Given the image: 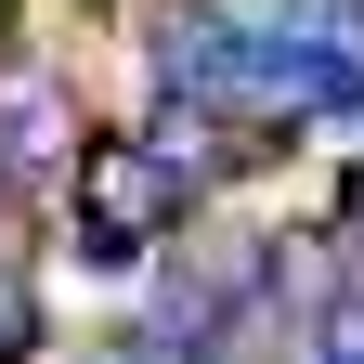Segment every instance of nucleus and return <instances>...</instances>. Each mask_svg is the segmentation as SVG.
Instances as JSON below:
<instances>
[{
	"label": "nucleus",
	"instance_id": "4",
	"mask_svg": "<svg viewBox=\"0 0 364 364\" xmlns=\"http://www.w3.org/2000/svg\"><path fill=\"white\" fill-rule=\"evenodd\" d=\"M39 351V299H26V273L0 260V364H26Z\"/></svg>",
	"mask_w": 364,
	"mask_h": 364
},
{
	"label": "nucleus",
	"instance_id": "1",
	"mask_svg": "<svg viewBox=\"0 0 364 364\" xmlns=\"http://www.w3.org/2000/svg\"><path fill=\"white\" fill-rule=\"evenodd\" d=\"M182 208H196V196L169 182V156L144 144V130H105V144L78 156V247L91 260H156Z\"/></svg>",
	"mask_w": 364,
	"mask_h": 364
},
{
	"label": "nucleus",
	"instance_id": "2",
	"mask_svg": "<svg viewBox=\"0 0 364 364\" xmlns=\"http://www.w3.org/2000/svg\"><path fill=\"white\" fill-rule=\"evenodd\" d=\"M260 287L287 299L299 326H326V299L351 287V247H338V235H273V247H260Z\"/></svg>",
	"mask_w": 364,
	"mask_h": 364
},
{
	"label": "nucleus",
	"instance_id": "3",
	"mask_svg": "<svg viewBox=\"0 0 364 364\" xmlns=\"http://www.w3.org/2000/svg\"><path fill=\"white\" fill-rule=\"evenodd\" d=\"M53 117H65V91H53V78H26L14 105H0V182H26L39 156H53Z\"/></svg>",
	"mask_w": 364,
	"mask_h": 364
},
{
	"label": "nucleus",
	"instance_id": "5",
	"mask_svg": "<svg viewBox=\"0 0 364 364\" xmlns=\"http://www.w3.org/2000/svg\"><path fill=\"white\" fill-rule=\"evenodd\" d=\"M326 338H338V364H364V287H338V326Z\"/></svg>",
	"mask_w": 364,
	"mask_h": 364
},
{
	"label": "nucleus",
	"instance_id": "6",
	"mask_svg": "<svg viewBox=\"0 0 364 364\" xmlns=\"http://www.w3.org/2000/svg\"><path fill=\"white\" fill-rule=\"evenodd\" d=\"M0 26H14V0H0Z\"/></svg>",
	"mask_w": 364,
	"mask_h": 364
}]
</instances>
